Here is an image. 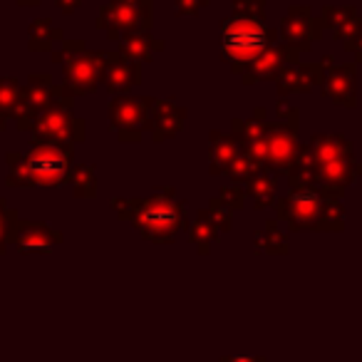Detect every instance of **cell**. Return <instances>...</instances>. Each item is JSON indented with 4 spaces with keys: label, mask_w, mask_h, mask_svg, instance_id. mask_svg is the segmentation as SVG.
<instances>
[{
    "label": "cell",
    "mask_w": 362,
    "mask_h": 362,
    "mask_svg": "<svg viewBox=\"0 0 362 362\" xmlns=\"http://www.w3.org/2000/svg\"><path fill=\"white\" fill-rule=\"evenodd\" d=\"M223 55L236 62H248L261 55L266 47V28L248 18H233L223 25L221 33Z\"/></svg>",
    "instance_id": "6da1fadb"
},
{
    "label": "cell",
    "mask_w": 362,
    "mask_h": 362,
    "mask_svg": "<svg viewBox=\"0 0 362 362\" xmlns=\"http://www.w3.org/2000/svg\"><path fill=\"white\" fill-rule=\"evenodd\" d=\"M184 223V211L169 199H149L136 214V226L154 238H166L179 231Z\"/></svg>",
    "instance_id": "7a4b0ae2"
},
{
    "label": "cell",
    "mask_w": 362,
    "mask_h": 362,
    "mask_svg": "<svg viewBox=\"0 0 362 362\" xmlns=\"http://www.w3.org/2000/svg\"><path fill=\"white\" fill-rule=\"evenodd\" d=\"M25 169L35 184H60L65 179L67 171V154L55 146H40V149L30 151L25 159Z\"/></svg>",
    "instance_id": "3957f363"
},
{
    "label": "cell",
    "mask_w": 362,
    "mask_h": 362,
    "mask_svg": "<svg viewBox=\"0 0 362 362\" xmlns=\"http://www.w3.org/2000/svg\"><path fill=\"white\" fill-rule=\"evenodd\" d=\"M317 209H320V199L310 192L298 194V197L291 202V211H293V218H296V221H310V218H315Z\"/></svg>",
    "instance_id": "277c9868"
},
{
    "label": "cell",
    "mask_w": 362,
    "mask_h": 362,
    "mask_svg": "<svg viewBox=\"0 0 362 362\" xmlns=\"http://www.w3.org/2000/svg\"><path fill=\"white\" fill-rule=\"evenodd\" d=\"M52 243L55 241H47L45 231H42V233H30V236H21L18 248L21 251H50Z\"/></svg>",
    "instance_id": "5b68a950"
}]
</instances>
